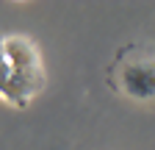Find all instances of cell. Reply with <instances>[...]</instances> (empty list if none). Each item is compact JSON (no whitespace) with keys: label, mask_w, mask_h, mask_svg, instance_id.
Returning <instances> with one entry per match:
<instances>
[{"label":"cell","mask_w":155,"mask_h":150,"mask_svg":"<svg viewBox=\"0 0 155 150\" xmlns=\"http://www.w3.org/2000/svg\"><path fill=\"white\" fill-rule=\"evenodd\" d=\"M3 53H6V59L17 75V81L31 92V97H36L47 84V72H45L39 45L25 33H6L3 36Z\"/></svg>","instance_id":"obj_2"},{"label":"cell","mask_w":155,"mask_h":150,"mask_svg":"<svg viewBox=\"0 0 155 150\" xmlns=\"http://www.w3.org/2000/svg\"><path fill=\"white\" fill-rule=\"evenodd\" d=\"M108 81L116 95L127 100H155V47L130 45L119 50L108 70Z\"/></svg>","instance_id":"obj_1"},{"label":"cell","mask_w":155,"mask_h":150,"mask_svg":"<svg viewBox=\"0 0 155 150\" xmlns=\"http://www.w3.org/2000/svg\"><path fill=\"white\" fill-rule=\"evenodd\" d=\"M0 100L14 106V108H28L31 106V92L17 81V75L6 59V53H3V36H0Z\"/></svg>","instance_id":"obj_3"}]
</instances>
